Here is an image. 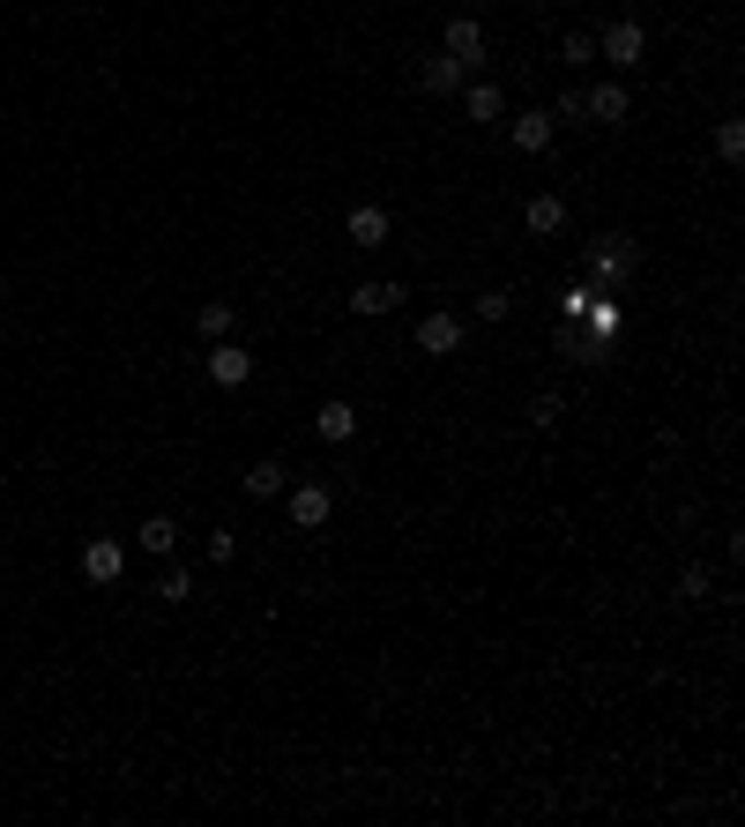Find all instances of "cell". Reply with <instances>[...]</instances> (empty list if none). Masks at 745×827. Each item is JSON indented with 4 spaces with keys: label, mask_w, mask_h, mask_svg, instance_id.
I'll return each instance as SVG.
<instances>
[{
    "label": "cell",
    "mask_w": 745,
    "mask_h": 827,
    "mask_svg": "<svg viewBox=\"0 0 745 827\" xmlns=\"http://www.w3.org/2000/svg\"><path fill=\"white\" fill-rule=\"evenodd\" d=\"M641 52H649V31H641L634 15H619V23L596 38V60H612V68H641Z\"/></svg>",
    "instance_id": "obj_2"
},
{
    "label": "cell",
    "mask_w": 745,
    "mask_h": 827,
    "mask_svg": "<svg viewBox=\"0 0 745 827\" xmlns=\"http://www.w3.org/2000/svg\"><path fill=\"white\" fill-rule=\"evenodd\" d=\"M552 134H559V120H552V113H522V120H515V150H522V157H544V150H552Z\"/></svg>",
    "instance_id": "obj_13"
},
{
    "label": "cell",
    "mask_w": 745,
    "mask_h": 827,
    "mask_svg": "<svg viewBox=\"0 0 745 827\" xmlns=\"http://www.w3.org/2000/svg\"><path fill=\"white\" fill-rule=\"evenodd\" d=\"M83 575L97 581V589H113V581L127 575V552L113 537H97V544H83Z\"/></svg>",
    "instance_id": "obj_9"
},
{
    "label": "cell",
    "mask_w": 745,
    "mask_h": 827,
    "mask_svg": "<svg viewBox=\"0 0 745 827\" xmlns=\"http://www.w3.org/2000/svg\"><path fill=\"white\" fill-rule=\"evenodd\" d=\"M530 425H544V433H552V425H559V395H537V403H530Z\"/></svg>",
    "instance_id": "obj_25"
},
{
    "label": "cell",
    "mask_w": 745,
    "mask_h": 827,
    "mask_svg": "<svg viewBox=\"0 0 745 827\" xmlns=\"http://www.w3.org/2000/svg\"><path fill=\"white\" fill-rule=\"evenodd\" d=\"M134 544L157 552V559H172V552H179V522H172V515H150V522L134 530Z\"/></svg>",
    "instance_id": "obj_16"
},
{
    "label": "cell",
    "mask_w": 745,
    "mask_h": 827,
    "mask_svg": "<svg viewBox=\"0 0 745 827\" xmlns=\"http://www.w3.org/2000/svg\"><path fill=\"white\" fill-rule=\"evenodd\" d=\"M559 60H575V68H589V60H596V38H589V31H575V38L559 45Z\"/></svg>",
    "instance_id": "obj_23"
},
{
    "label": "cell",
    "mask_w": 745,
    "mask_h": 827,
    "mask_svg": "<svg viewBox=\"0 0 745 827\" xmlns=\"http://www.w3.org/2000/svg\"><path fill=\"white\" fill-rule=\"evenodd\" d=\"M440 52H456L462 68H477V60H485V23L456 15V23H448V45H440Z\"/></svg>",
    "instance_id": "obj_12"
},
{
    "label": "cell",
    "mask_w": 745,
    "mask_h": 827,
    "mask_svg": "<svg viewBox=\"0 0 745 827\" xmlns=\"http://www.w3.org/2000/svg\"><path fill=\"white\" fill-rule=\"evenodd\" d=\"M417 83L433 90V97H456V90H462V60H456V52H425Z\"/></svg>",
    "instance_id": "obj_11"
},
{
    "label": "cell",
    "mask_w": 745,
    "mask_h": 827,
    "mask_svg": "<svg viewBox=\"0 0 745 827\" xmlns=\"http://www.w3.org/2000/svg\"><path fill=\"white\" fill-rule=\"evenodd\" d=\"M403 306V284L395 276H372V284L351 291V314H366V321H380V314H395Z\"/></svg>",
    "instance_id": "obj_8"
},
{
    "label": "cell",
    "mask_w": 745,
    "mask_h": 827,
    "mask_svg": "<svg viewBox=\"0 0 745 827\" xmlns=\"http://www.w3.org/2000/svg\"><path fill=\"white\" fill-rule=\"evenodd\" d=\"M388 232H395V224H388V209L380 202H358L351 209V216H343V239H351V247H388Z\"/></svg>",
    "instance_id": "obj_4"
},
{
    "label": "cell",
    "mask_w": 745,
    "mask_h": 827,
    "mask_svg": "<svg viewBox=\"0 0 745 827\" xmlns=\"http://www.w3.org/2000/svg\"><path fill=\"white\" fill-rule=\"evenodd\" d=\"M284 507H291V522H298V530H321V522L335 515V493H329V485H291Z\"/></svg>",
    "instance_id": "obj_6"
},
{
    "label": "cell",
    "mask_w": 745,
    "mask_h": 827,
    "mask_svg": "<svg viewBox=\"0 0 745 827\" xmlns=\"http://www.w3.org/2000/svg\"><path fill=\"white\" fill-rule=\"evenodd\" d=\"M209 380H216V388H247V380H253V358L239 351V343H232V335H224V343L209 351Z\"/></svg>",
    "instance_id": "obj_7"
},
{
    "label": "cell",
    "mask_w": 745,
    "mask_h": 827,
    "mask_svg": "<svg viewBox=\"0 0 745 827\" xmlns=\"http://www.w3.org/2000/svg\"><path fill=\"white\" fill-rule=\"evenodd\" d=\"M417 351H425V358H456L462 351V321L456 314H425V321H417Z\"/></svg>",
    "instance_id": "obj_5"
},
{
    "label": "cell",
    "mask_w": 745,
    "mask_h": 827,
    "mask_svg": "<svg viewBox=\"0 0 745 827\" xmlns=\"http://www.w3.org/2000/svg\"><path fill=\"white\" fill-rule=\"evenodd\" d=\"M626 113H634L626 83H596V90H581V120H596V127H626Z\"/></svg>",
    "instance_id": "obj_3"
},
{
    "label": "cell",
    "mask_w": 745,
    "mask_h": 827,
    "mask_svg": "<svg viewBox=\"0 0 745 827\" xmlns=\"http://www.w3.org/2000/svg\"><path fill=\"white\" fill-rule=\"evenodd\" d=\"M581 314H589V335H612V329H619V306H604L596 291H589V306H581Z\"/></svg>",
    "instance_id": "obj_20"
},
{
    "label": "cell",
    "mask_w": 745,
    "mask_h": 827,
    "mask_svg": "<svg viewBox=\"0 0 745 827\" xmlns=\"http://www.w3.org/2000/svg\"><path fill=\"white\" fill-rule=\"evenodd\" d=\"M284 477H291L284 462H276V456H261V462L247 470V493H253V499H276V493H284Z\"/></svg>",
    "instance_id": "obj_17"
},
{
    "label": "cell",
    "mask_w": 745,
    "mask_h": 827,
    "mask_svg": "<svg viewBox=\"0 0 745 827\" xmlns=\"http://www.w3.org/2000/svg\"><path fill=\"white\" fill-rule=\"evenodd\" d=\"M522 224H530L537 239H552V232H567V202H559V194H530V202H522Z\"/></svg>",
    "instance_id": "obj_14"
},
{
    "label": "cell",
    "mask_w": 745,
    "mask_h": 827,
    "mask_svg": "<svg viewBox=\"0 0 745 827\" xmlns=\"http://www.w3.org/2000/svg\"><path fill=\"white\" fill-rule=\"evenodd\" d=\"M456 97H462V113H470L477 127H493L499 113H507V97H499L493 83H470V90H456Z\"/></svg>",
    "instance_id": "obj_15"
},
{
    "label": "cell",
    "mask_w": 745,
    "mask_h": 827,
    "mask_svg": "<svg viewBox=\"0 0 745 827\" xmlns=\"http://www.w3.org/2000/svg\"><path fill=\"white\" fill-rule=\"evenodd\" d=\"M716 157H723V165H738V157H745V120H723V127H716Z\"/></svg>",
    "instance_id": "obj_19"
},
{
    "label": "cell",
    "mask_w": 745,
    "mask_h": 827,
    "mask_svg": "<svg viewBox=\"0 0 745 827\" xmlns=\"http://www.w3.org/2000/svg\"><path fill=\"white\" fill-rule=\"evenodd\" d=\"M708 589H716V581H708V575H701V567H686V575H678V596H694V604H701Z\"/></svg>",
    "instance_id": "obj_24"
},
{
    "label": "cell",
    "mask_w": 745,
    "mask_h": 827,
    "mask_svg": "<svg viewBox=\"0 0 745 827\" xmlns=\"http://www.w3.org/2000/svg\"><path fill=\"white\" fill-rule=\"evenodd\" d=\"M157 596H165V604H187V596H194V581H187V567H165V581H157Z\"/></svg>",
    "instance_id": "obj_22"
},
{
    "label": "cell",
    "mask_w": 745,
    "mask_h": 827,
    "mask_svg": "<svg viewBox=\"0 0 745 827\" xmlns=\"http://www.w3.org/2000/svg\"><path fill=\"white\" fill-rule=\"evenodd\" d=\"M515 314V291H477V321H507Z\"/></svg>",
    "instance_id": "obj_21"
},
{
    "label": "cell",
    "mask_w": 745,
    "mask_h": 827,
    "mask_svg": "<svg viewBox=\"0 0 745 827\" xmlns=\"http://www.w3.org/2000/svg\"><path fill=\"white\" fill-rule=\"evenodd\" d=\"M634 269H641V247H634L626 232H604V239L589 247V276H596L604 291H612V284H626Z\"/></svg>",
    "instance_id": "obj_1"
},
{
    "label": "cell",
    "mask_w": 745,
    "mask_h": 827,
    "mask_svg": "<svg viewBox=\"0 0 745 827\" xmlns=\"http://www.w3.org/2000/svg\"><path fill=\"white\" fill-rule=\"evenodd\" d=\"M194 321H202V335L209 343H224V335H232V321H239V314H232V298H209L202 314H194Z\"/></svg>",
    "instance_id": "obj_18"
},
{
    "label": "cell",
    "mask_w": 745,
    "mask_h": 827,
    "mask_svg": "<svg viewBox=\"0 0 745 827\" xmlns=\"http://www.w3.org/2000/svg\"><path fill=\"white\" fill-rule=\"evenodd\" d=\"M314 433H321L329 448H343V440H358V411L335 395V403H321V411H314Z\"/></svg>",
    "instance_id": "obj_10"
}]
</instances>
